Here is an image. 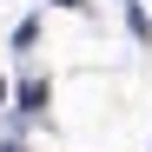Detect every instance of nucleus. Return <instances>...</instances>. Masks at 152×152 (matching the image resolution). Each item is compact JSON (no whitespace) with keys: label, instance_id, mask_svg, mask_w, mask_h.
Here are the masks:
<instances>
[{"label":"nucleus","instance_id":"nucleus-1","mask_svg":"<svg viewBox=\"0 0 152 152\" xmlns=\"http://www.w3.org/2000/svg\"><path fill=\"white\" fill-rule=\"evenodd\" d=\"M0 99H7V80H0Z\"/></svg>","mask_w":152,"mask_h":152},{"label":"nucleus","instance_id":"nucleus-2","mask_svg":"<svg viewBox=\"0 0 152 152\" xmlns=\"http://www.w3.org/2000/svg\"><path fill=\"white\" fill-rule=\"evenodd\" d=\"M66 7H80V0H66Z\"/></svg>","mask_w":152,"mask_h":152}]
</instances>
